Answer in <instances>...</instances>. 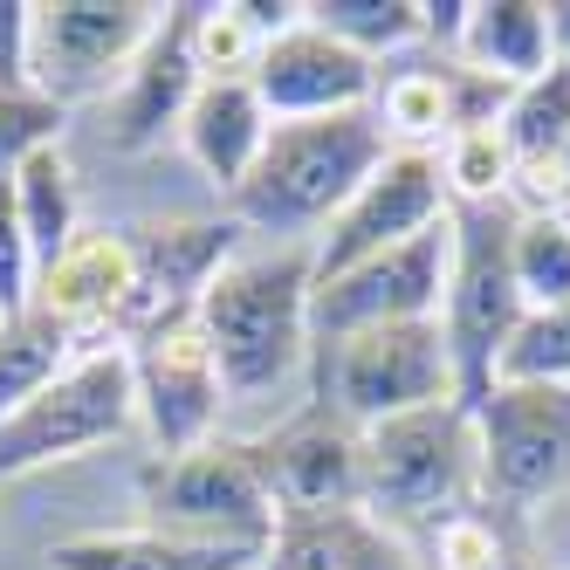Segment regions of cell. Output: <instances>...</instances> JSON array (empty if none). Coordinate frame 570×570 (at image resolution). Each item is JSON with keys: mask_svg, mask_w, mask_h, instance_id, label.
<instances>
[{"mask_svg": "<svg viewBox=\"0 0 570 570\" xmlns=\"http://www.w3.org/2000/svg\"><path fill=\"white\" fill-rule=\"evenodd\" d=\"M309 289H316L309 240H282L268 255H234L199 289L193 316L220 357L227 405L275 399L282 385L303 379V364H309Z\"/></svg>", "mask_w": 570, "mask_h": 570, "instance_id": "1", "label": "cell"}, {"mask_svg": "<svg viewBox=\"0 0 570 570\" xmlns=\"http://www.w3.org/2000/svg\"><path fill=\"white\" fill-rule=\"evenodd\" d=\"M385 125L372 110L344 117H303V125H275L255 173L227 193V220L282 240H316L344 214V199L379 173L385 158Z\"/></svg>", "mask_w": 570, "mask_h": 570, "instance_id": "2", "label": "cell"}, {"mask_svg": "<svg viewBox=\"0 0 570 570\" xmlns=\"http://www.w3.org/2000/svg\"><path fill=\"white\" fill-rule=\"evenodd\" d=\"M481 495V461H474V413L454 399L426 413H399L357 433V509L379 529L405 522H454Z\"/></svg>", "mask_w": 570, "mask_h": 570, "instance_id": "3", "label": "cell"}, {"mask_svg": "<svg viewBox=\"0 0 570 570\" xmlns=\"http://www.w3.org/2000/svg\"><path fill=\"white\" fill-rule=\"evenodd\" d=\"M454 262H446V296H440V337L454 357V399L461 413L495 392V364L509 337L522 331V296H515V268H509V207H454Z\"/></svg>", "mask_w": 570, "mask_h": 570, "instance_id": "4", "label": "cell"}, {"mask_svg": "<svg viewBox=\"0 0 570 570\" xmlns=\"http://www.w3.org/2000/svg\"><path fill=\"white\" fill-rule=\"evenodd\" d=\"M138 420L131 344H90L35 392L21 413L0 420V481H21L35 468L83 461L97 446L125 440Z\"/></svg>", "mask_w": 570, "mask_h": 570, "instance_id": "5", "label": "cell"}, {"mask_svg": "<svg viewBox=\"0 0 570 570\" xmlns=\"http://www.w3.org/2000/svg\"><path fill=\"white\" fill-rule=\"evenodd\" d=\"M309 364H316V399L331 405V413H344L357 433L379 426V420L426 413V405L454 399V357H446L440 316H426V323H379V331L316 344Z\"/></svg>", "mask_w": 570, "mask_h": 570, "instance_id": "6", "label": "cell"}, {"mask_svg": "<svg viewBox=\"0 0 570 570\" xmlns=\"http://www.w3.org/2000/svg\"><path fill=\"white\" fill-rule=\"evenodd\" d=\"M166 28L151 0H42L28 8V90L56 110L110 97Z\"/></svg>", "mask_w": 570, "mask_h": 570, "instance_id": "7", "label": "cell"}, {"mask_svg": "<svg viewBox=\"0 0 570 570\" xmlns=\"http://www.w3.org/2000/svg\"><path fill=\"white\" fill-rule=\"evenodd\" d=\"M145 515L193 543H262L275 537V502L248 440H207L193 454H158L145 468Z\"/></svg>", "mask_w": 570, "mask_h": 570, "instance_id": "8", "label": "cell"}, {"mask_svg": "<svg viewBox=\"0 0 570 570\" xmlns=\"http://www.w3.org/2000/svg\"><path fill=\"white\" fill-rule=\"evenodd\" d=\"M454 220V214H446ZM433 227L405 248H385L372 262H357L331 282L309 289V351L316 344H337L357 331H379V323H426L440 316L446 296V262H454V227Z\"/></svg>", "mask_w": 570, "mask_h": 570, "instance_id": "9", "label": "cell"}, {"mask_svg": "<svg viewBox=\"0 0 570 570\" xmlns=\"http://www.w3.org/2000/svg\"><path fill=\"white\" fill-rule=\"evenodd\" d=\"M474 461L488 502H543L570 481V392L495 385L474 405Z\"/></svg>", "mask_w": 570, "mask_h": 570, "instance_id": "10", "label": "cell"}, {"mask_svg": "<svg viewBox=\"0 0 570 570\" xmlns=\"http://www.w3.org/2000/svg\"><path fill=\"white\" fill-rule=\"evenodd\" d=\"M446 214H454V199H446V179H440V151H405V145H392L379 158V173L344 199V214L309 240L316 282H331V275L372 262L385 248H405V240L433 234Z\"/></svg>", "mask_w": 570, "mask_h": 570, "instance_id": "11", "label": "cell"}, {"mask_svg": "<svg viewBox=\"0 0 570 570\" xmlns=\"http://www.w3.org/2000/svg\"><path fill=\"white\" fill-rule=\"evenodd\" d=\"M131 379H138V420L151 426L158 454H193V446L214 440L227 413V385H220V357L193 309L138 337Z\"/></svg>", "mask_w": 570, "mask_h": 570, "instance_id": "12", "label": "cell"}, {"mask_svg": "<svg viewBox=\"0 0 570 570\" xmlns=\"http://www.w3.org/2000/svg\"><path fill=\"white\" fill-rule=\"evenodd\" d=\"M255 97L275 125H303V117H344L372 110L379 97V62H364L357 49L331 42L309 14H296L282 35H268L255 56Z\"/></svg>", "mask_w": 570, "mask_h": 570, "instance_id": "13", "label": "cell"}, {"mask_svg": "<svg viewBox=\"0 0 570 570\" xmlns=\"http://www.w3.org/2000/svg\"><path fill=\"white\" fill-rule=\"evenodd\" d=\"M248 446L268 481L275 522L357 509V426L344 413H331L323 399H309V413L282 420L275 433H255Z\"/></svg>", "mask_w": 570, "mask_h": 570, "instance_id": "14", "label": "cell"}, {"mask_svg": "<svg viewBox=\"0 0 570 570\" xmlns=\"http://www.w3.org/2000/svg\"><path fill=\"white\" fill-rule=\"evenodd\" d=\"M131 296H138V255L125 234H76L69 255L56 268H42L35 282V309L76 344H125V316H131Z\"/></svg>", "mask_w": 570, "mask_h": 570, "instance_id": "15", "label": "cell"}, {"mask_svg": "<svg viewBox=\"0 0 570 570\" xmlns=\"http://www.w3.org/2000/svg\"><path fill=\"white\" fill-rule=\"evenodd\" d=\"M193 90H199V69L186 56V8H166V28L151 35V49L110 90V125H104L110 151H151V145L179 138Z\"/></svg>", "mask_w": 570, "mask_h": 570, "instance_id": "16", "label": "cell"}, {"mask_svg": "<svg viewBox=\"0 0 570 570\" xmlns=\"http://www.w3.org/2000/svg\"><path fill=\"white\" fill-rule=\"evenodd\" d=\"M275 131V117L262 110L255 83H199L193 104H186V125H179V145L199 173H207L220 193H234L240 179L255 173V158Z\"/></svg>", "mask_w": 570, "mask_h": 570, "instance_id": "17", "label": "cell"}, {"mask_svg": "<svg viewBox=\"0 0 570 570\" xmlns=\"http://www.w3.org/2000/svg\"><path fill=\"white\" fill-rule=\"evenodd\" d=\"M262 543H193L166 529H90L49 550V570H262Z\"/></svg>", "mask_w": 570, "mask_h": 570, "instance_id": "18", "label": "cell"}, {"mask_svg": "<svg viewBox=\"0 0 570 570\" xmlns=\"http://www.w3.org/2000/svg\"><path fill=\"white\" fill-rule=\"evenodd\" d=\"M454 62L474 76H495V83L522 90L557 62L550 49V8L543 0H468Z\"/></svg>", "mask_w": 570, "mask_h": 570, "instance_id": "19", "label": "cell"}, {"mask_svg": "<svg viewBox=\"0 0 570 570\" xmlns=\"http://www.w3.org/2000/svg\"><path fill=\"white\" fill-rule=\"evenodd\" d=\"M262 570H413V563L392 543V529H379L364 509H337L275 522Z\"/></svg>", "mask_w": 570, "mask_h": 570, "instance_id": "20", "label": "cell"}, {"mask_svg": "<svg viewBox=\"0 0 570 570\" xmlns=\"http://www.w3.org/2000/svg\"><path fill=\"white\" fill-rule=\"evenodd\" d=\"M8 193H14V214H21L28 248H35V268H56L69 255V240L83 234V227H76V173H69L62 145L35 151L28 166L8 179Z\"/></svg>", "mask_w": 570, "mask_h": 570, "instance_id": "21", "label": "cell"}, {"mask_svg": "<svg viewBox=\"0 0 570 570\" xmlns=\"http://www.w3.org/2000/svg\"><path fill=\"white\" fill-rule=\"evenodd\" d=\"M372 117L385 125V145H405V151L446 145V138H454V83H446V62L379 76Z\"/></svg>", "mask_w": 570, "mask_h": 570, "instance_id": "22", "label": "cell"}, {"mask_svg": "<svg viewBox=\"0 0 570 570\" xmlns=\"http://www.w3.org/2000/svg\"><path fill=\"white\" fill-rule=\"evenodd\" d=\"M69 357H76V337L62 323H49L42 309H21V316L0 323V420L21 413Z\"/></svg>", "mask_w": 570, "mask_h": 570, "instance_id": "23", "label": "cell"}, {"mask_svg": "<svg viewBox=\"0 0 570 570\" xmlns=\"http://www.w3.org/2000/svg\"><path fill=\"white\" fill-rule=\"evenodd\" d=\"M502 138H509V158L515 173L529 166H550L570 138V62H550L537 83H522L502 110Z\"/></svg>", "mask_w": 570, "mask_h": 570, "instance_id": "24", "label": "cell"}, {"mask_svg": "<svg viewBox=\"0 0 570 570\" xmlns=\"http://www.w3.org/2000/svg\"><path fill=\"white\" fill-rule=\"evenodd\" d=\"M303 14L331 35V42L357 49L364 62H379V56H392V49H405V42L426 35V8H420V0H309Z\"/></svg>", "mask_w": 570, "mask_h": 570, "instance_id": "25", "label": "cell"}, {"mask_svg": "<svg viewBox=\"0 0 570 570\" xmlns=\"http://www.w3.org/2000/svg\"><path fill=\"white\" fill-rule=\"evenodd\" d=\"M262 42H268V35L255 28L248 0L186 8V56H193V69H199V83H248Z\"/></svg>", "mask_w": 570, "mask_h": 570, "instance_id": "26", "label": "cell"}, {"mask_svg": "<svg viewBox=\"0 0 570 570\" xmlns=\"http://www.w3.org/2000/svg\"><path fill=\"white\" fill-rule=\"evenodd\" d=\"M509 268L522 309H563L570 303V220L563 214H515Z\"/></svg>", "mask_w": 570, "mask_h": 570, "instance_id": "27", "label": "cell"}, {"mask_svg": "<svg viewBox=\"0 0 570 570\" xmlns=\"http://www.w3.org/2000/svg\"><path fill=\"white\" fill-rule=\"evenodd\" d=\"M440 179H446V199H454V207H509L515 158H509L502 125H474V131L446 138L440 145Z\"/></svg>", "mask_w": 570, "mask_h": 570, "instance_id": "28", "label": "cell"}, {"mask_svg": "<svg viewBox=\"0 0 570 570\" xmlns=\"http://www.w3.org/2000/svg\"><path fill=\"white\" fill-rule=\"evenodd\" d=\"M495 385H557L570 392V303L563 309H529L522 331L509 337Z\"/></svg>", "mask_w": 570, "mask_h": 570, "instance_id": "29", "label": "cell"}, {"mask_svg": "<svg viewBox=\"0 0 570 570\" xmlns=\"http://www.w3.org/2000/svg\"><path fill=\"white\" fill-rule=\"evenodd\" d=\"M62 117L49 97H35V90H0V186H8L35 151H49L62 145Z\"/></svg>", "mask_w": 570, "mask_h": 570, "instance_id": "30", "label": "cell"}, {"mask_svg": "<svg viewBox=\"0 0 570 570\" xmlns=\"http://www.w3.org/2000/svg\"><path fill=\"white\" fill-rule=\"evenodd\" d=\"M35 282H42V268H35V248H28V234H21L14 193L0 186V323L35 309Z\"/></svg>", "mask_w": 570, "mask_h": 570, "instance_id": "31", "label": "cell"}, {"mask_svg": "<svg viewBox=\"0 0 570 570\" xmlns=\"http://www.w3.org/2000/svg\"><path fill=\"white\" fill-rule=\"evenodd\" d=\"M433 570H509V550L481 515H454L433 529Z\"/></svg>", "mask_w": 570, "mask_h": 570, "instance_id": "32", "label": "cell"}, {"mask_svg": "<svg viewBox=\"0 0 570 570\" xmlns=\"http://www.w3.org/2000/svg\"><path fill=\"white\" fill-rule=\"evenodd\" d=\"M0 90H28V0H0Z\"/></svg>", "mask_w": 570, "mask_h": 570, "instance_id": "33", "label": "cell"}, {"mask_svg": "<svg viewBox=\"0 0 570 570\" xmlns=\"http://www.w3.org/2000/svg\"><path fill=\"white\" fill-rule=\"evenodd\" d=\"M550 8V49H557V62H570V0H543Z\"/></svg>", "mask_w": 570, "mask_h": 570, "instance_id": "34", "label": "cell"}, {"mask_svg": "<svg viewBox=\"0 0 570 570\" xmlns=\"http://www.w3.org/2000/svg\"><path fill=\"white\" fill-rule=\"evenodd\" d=\"M563 220H570V214H563Z\"/></svg>", "mask_w": 570, "mask_h": 570, "instance_id": "35", "label": "cell"}]
</instances>
